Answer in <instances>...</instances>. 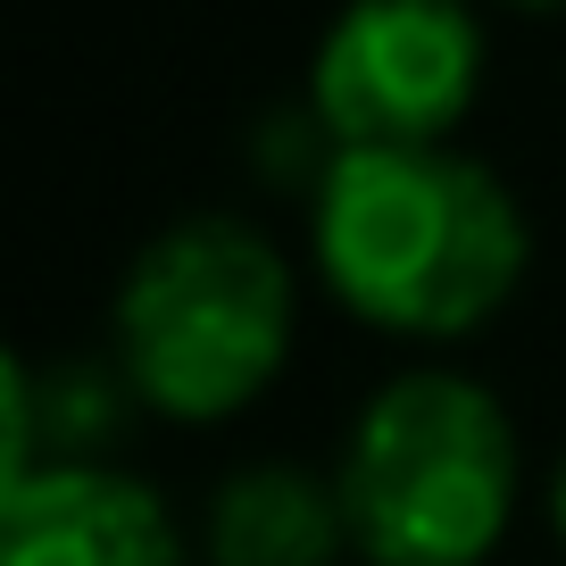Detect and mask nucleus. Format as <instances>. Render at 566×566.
<instances>
[{
    "label": "nucleus",
    "instance_id": "obj_1",
    "mask_svg": "<svg viewBox=\"0 0 566 566\" xmlns=\"http://www.w3.org/2000/svg\"><path fill=\"white\" fill-rule=\"evenodd\" d=\"M317 275L358 325L400 342H459L516 301L533 233L483 159L433 150H334L308 209Z\"/></svg>",
    "mask_w": 566,
    "mask_h": 566
},
{
    "label": "nucleus",
    "instance_id": "obj_2",
    "mask_svg": "<svg viewBox=\"0 0 566 566\" xmlns=\"http://www.w3.org/2000/svg\"><path fill=\"white\" fill-rule=\"evenodd\" d=\"M301 292L292 266L242 217H184L142 250L108 308V367L134 384L142 408L176 424L242 417L292 358Z\"/></svg>",
    "mask_w": 566,
    "mask_h": 566
},
{
    "label": "nucleus",
    "instance_id": "obj_3",
    "mask_svg": "<svg viewBox=\"0 0 566 566\" xmlns=\"http://www.w3.org/2000/svg\"><path fill=\"white\" fill-rule=\"evenodd\" d=\"M334 483L367 566H483L516 516V424L467 375H391L358 408Z\"/></svg>",
    "mask_w": 566,
    "mask_h": 566
},
{
    "label": "nucleus",
    "instance_id": "obj_4",
    "mask_svg": "<svg viewBox=\"0 0 566 566\" xmlns=\"http://www.w3.org/2000/svg\"><path fill=\"white\" fill-rule=\"evenodd\" d=\"M475 84L483 25L467 0H350L308 59V117L334 150H433Z\"/></svg>",
    "mask_w": 566,
    "mask_h": 566
},
{
    "label": "nucleus",
    "instance_id": "obj_5",
    "mask_svg": "<svg viewBox=\"0 0 566 566\" xmlns=\"http://www.w3.org/2000/svg\"><path fill=\"white\" fill-rule=\"evenodd\" d=\"M0 566H184V533L125 467H42L0 492Z\"/></svg>",
    "mask_w": 566,
    "mask_h": 566
},
{
    "label": "nucleus",
    "instance_id": "obj_6",
    "mask_svg": "<svg viewBox=\"0 0 566 566\" xmlns=\"http://www.w3.org/2000/svg\"><path fill=\"white\" fill-rule=\"evenodd\" d=\"M350 549L342 483L292 459H259L209 500V566H334Z\"/></svg>",
    "mask_w": 566,
    "mask_h": 566
},
{
    "label": "nucleus",
    "instance_id": "obj_7",
    "mask_svg": "<svg viewBox=\"0 0 566 566\" xmlns=\"http://www.w3.org/2000/svg\"><path fill=\"white\" fill-rule=\"evenodd\" d=\"M549 525H558V542H566V467H558V483H549Z\"/></svg>",
    "mask_w": 566,
    "mask_h": 566
},
{
    "label": "nucleus",
    "instance_id": "obj_8",
    "mask_svg": "<svg viewBox=\"0 0 566 566\" xmlns=\"http://www.w3.org/2000/svg\"><path fill=\"white\" fill-rule=\"evenodd\" d=\"M516 9H566V0H516Z\"/></svg>",
    "mask_w": 566,
    "mask_h": 566
}]
</instances>
